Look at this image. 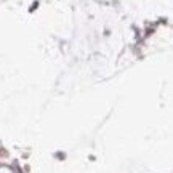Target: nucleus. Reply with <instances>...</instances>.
I'll list each match as a JSON object with an SVG mask.
<instances>
[]
</instances>
